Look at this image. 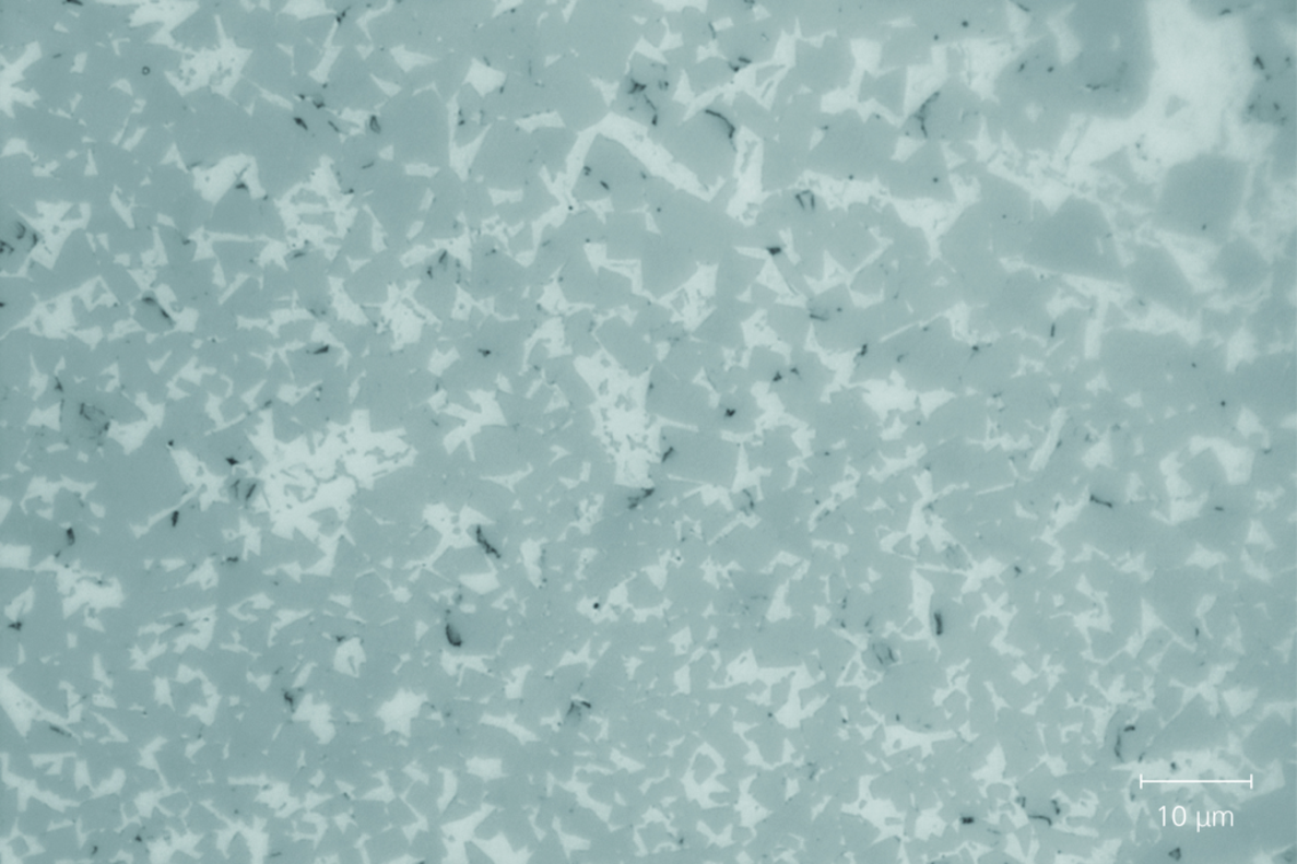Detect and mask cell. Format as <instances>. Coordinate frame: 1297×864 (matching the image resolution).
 I'll return each mask as SVG.
<instances>
[{
    "mask_svg": "<svg viewBox=\"0 0 1297 864\" xmlns=\"http://www.w3.org/2000/svg\"><path fill=\"white\" fill-rule=\"evenodd\" d=\"M570 51L586 73L604 83L626 74L642 26L620 2H579L568 21Z\"/></svg>",
    "mask_w": 1297,
    "mask_h": 864,
    "instance_id": "obj_1",
    "label": "cell"
},
{
    "mask_svg": "<svg viewBox=\"0 0 1297 864\" xmlns=\"http://www.w3.org/2000/svg\"><path fill=\"white\" fill-rule=\"evenodd\" d=\"M739 122L734 109L716 99L682 122L662 142L667 152L708 186L728 179L736 161Z\"/></svg>",
    "mask_w": 1297,
    "mask_h": 864,
    "instance_id": "obj_2",
    "label": "cell"
},
{
    "mask_svg": "<svg viewBox=\"0 0 1297 864\" xmlns=\"http://www.w3.org/2000/svg\"><path fill=\"white\" fill-rule=\"evenodd\" d=\"M649 177L646 166L626 147L599 134L587 153L575 194L586 198L612 194L617 203L633 202L641 200Z\"/></svg>",
    "mask_w": 1297,
    "mask_h": 864,
    "instance_id": "obj_3",
    "label": "cell"
},
{
    "mask_svg": "<svg viewBox=\"0 0 1297 864\" xmlns=\"http://www.w3.org/2000/svg\"><path fill=\"white\" fill-rule=\"evenodd\" d=\"M546 11L544 4H527L500 15L496 25L490 26L493 36H487V42L497 44L488 49L495 52L490 59L499 70L541 81L546 57L540 46L539 20Z\"/></svg>",
    "mask_w": 1297,
    "mask_h": 864,
    "instance_id": "obj_4",
    "label": "cell"
},
{
    "mask_svg": "<svg viewBox=\"0 0 1297 864\" xmlns=\"http://www.w3.org/2000/svg\"><path fill=\"white\" fill-rule=\"evenodd\" d=\"M541 83L551 98L553 110L559 114L565 127L571 131L590 129L609 114L610 108L602 93L573 54L565 55L547 67Z\"/></svg>",
    "mask_w": 1297,
    "mask_h": 864,
    "instance_id": "obj_5",
    "label": "cell"
},
{
    "mask_svg": "<svg viewBox=\"0 0 1297 864\" xmlns=\"http://www.w3.org/2000/svg\"><path fill=\"white\" fill-rule=\"evenodd\" d=\"M682 71L668 63L635 54L611 109L644 126L651 125L667 103L673 100Z\"/></svg>",
    "mask_w": 1297,
    "mask_h": 864,
    "instance_id": "obj_6",
    "label": "cell"
},
{
    "mask_svg": "<svg viewBox=\"0 0 1297 864\" xmlns=\"http://www.w3.org/2000/svg\"><path fill=\"white\" fill-rule=\"evenodd\" d=\"M493 154V174L514 187L529 185L538 178L541 164L538 149L531 134L512 122H499L487 138Z\"/></svg>",
    "mask_w": 1297,
    "mask_h": 864,
    "instance_id": "obj_7",
    "label": "cell"
},
{
    "mask_svg": "<svg viewBox=\"0 0 1297 864\" xmlns=\"http://www.w3.org/2000/svg\"><path fill=\"white\" fill-rule=\"evenodd\" d=\"M776 25L770 21L750 22L716 34L719 51L738 71L750 63L768 59L777 37Z\"/></svg>",
    "mask_w": 1297,
    "mask_h": 864,
    "instance_id": "obj_8",
    "label": "cell"
},
{
    "mask_svg": "<svg viewBox=\"0 0 1297 864\" xmlns=\"http://www.w3.org/2000/svg\"><path fill=\"white\" fill-rule=\"evenodd\" d=\"M503 95L497 98L493 110L505 116L507 120L527 118L534 115L552 113L551 98L541 81L520 75H509L508 82L500 88Z\"/></svg>",
    "mask_w": 1297,
    "mask_h": 864,
    "instance_id": "obj_9",
    "label": "cell"
},
{
    "mask_svg": "<svg viewBox=\"0 0 1297 864\" xmlns=\"http://www.w3.org/2000/svg\"><path fill=\"white\" fill-rule=\"evenodd\" d=\"M535 142L541 164L551 176H559L567 169V157L577 142V132L567 127H546L531 134Z\"/></svg>",
    "mask_w": 1297,
    "mask_h": 864,
    "instance_id": "obj_10",
    "label": "cell"
},
{
    "mask_svg": "<svg viewBox=\"0 0 1297 864\" xmlns=\"http://www.w3.org/2000/svg\"><path fill=\"white\" fill-rule=\"evenodd\" d=\"M667 20L673 34H681L684 46L691 49L696 50L698 46H706L716 38L712 22L696 8H684L681 13H668Z\"/></svg>",
    "mask_w": 1297,
    "mask_h": 864,
    "instance_id": "obj_11",
    "label": "cell"
},
{
    "mask_svg": "<svg viewBox=\"0 0 1297 864\" xmlns=\"http://www.w3.org/2000/svg\"><path fill=\"white\" fill-rule=\"evenodd\" d=\"M541 50L545 57H558L571 54L569 46L568 21H565L559 7H547L546 15L539 25Z\"/></svg>",
    "mask_w": 1297,
    "mask_h": 864,
    "instance_id": "obj_12",
    "label": "cell"
},
{
    "mask_svg": "<svg viewBox=\"0 0 1297 864\" xmlns=\"http://www.w3.org/2000/svg\"><path fill=\"white\" fill-rule=\"evenodd\" d=\"M738 70L726 59L711 58L687 70L691 90L704 94L733 81Z\"/></svg>",
    "mask_w": 1297,
    "mask_h": 864,
    "instance_id": "obj_13",
    "label": "cell"
},
{
    "mask_svg": "<svg viewBox=\"0 0 1297 864\" xmlns=\"http://www.w3.org/2000/svg\"><path fill=\"white\" fill-rule=\"evenodd\" d=\"M687 109L681 103L671 100L659 110L655 120L649 126V137L652 141L663 142L664 139L673 132L683 122Z\"/></svg>",
    "mask_w": 1297,
    "mask_h": 864,
    "instance_id": "obj_14",
    "label": "cell"
},
{
    "mask_svg": "<svg viewBox=\"0 0 1297 864\" xmlns=\"http://www.w3.org/2000/svg\"><path fill=\"white\" fill-rule=\"evenodd\" d=\"M733 109L739 125L742 122L747 129L758 134H764V132L768 134L764 127H768L769 121L771 122L770 117L751 97L738 94Z\"/></svg>",
    "mask_w": 1297,
    "mask_h": 864,
    "instance_id": "obj_15",
    "label": "cell"
},
{
    "mask_svg": "<svg viewBox=\"0 0 1297 864\" xmlns=\"http://www.w3.org/2000/svg\"><path fill=\"white\" fill-rule=\"evenodd\" d=\"M706 15L711 22L730 19L740 26L753 22V7L743 2H716L708 4Z\"/></svg>",
    "mask_w": 1297,
    "mask_h": 864,
    "instance_id": "obj_16",
    "label": "cell"
},
{
    "mask_svg": "<svg viewBox=\"0 0 1297 864\" xmlns=\"http://www.w3.org/2000/svg\"><path fill=\"white\" fill-rule=\"evenodd\" d=\"M668 66L680 71L689 70L696 66L697 50L691 49L688 46L679 47V49L664 52Z\"/></svg>",
    "mask_w": 1297,
    "mask_h": 864,
    "instance_id": "obj_17",
    "label": "cell"
},
{
    "mask_svg": "<svg viewBox=\"0 0 1297 864\" xmlns=\"http://www.w3.org/2000/svg\"><path fill=\"white\" fill-rule=\"evenodd\" d=\"M620 4L628 14L633 15L634 19L635 15H639V17L651 21L660 20L664 15V10L662 7L648 2H620Z\"/></svg>",
    "mask_w": 1297,
    "mask_h": 864,
    "instance_id": "obj_18",
    "label": "cell"
},
{
    "mask_svg": "<svg viewBox=\"0 0 1297 864\" xmlns=\"http://www.w3.org/2000/svg\"><path fill=\"white\" fill-rule=\"evenodd\" d=\"M664 35L665 26L662 22H660V20L648 21L646 25L642 26V37H646L647 42L652 46H659L662 44Z\"/></svg>",
    "mask_w": 1297,
    "mask_h": 864,
    "instance_id": "obj_19",
    "label": "cell"
}]
</instances>
